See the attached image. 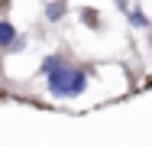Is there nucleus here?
<instances>
[{
  "label": "nucleus",
  "instance_id": "20e7f679",
  "mask_svg": "<svg viewBox=\"0 0 152 146\" xmlns=\"http://www.w3.org/2000/svg\"><path fill=\"white\" fill-rule=\"evenodd\" d=\"M0 13H3V7H0Z\"/></svg>",
  "mask_w": 152,
  "mask_h": 146
},
{
  "label": "nucleus",
  "instance_id": "7ed1b4c3",
  "mask_svg": "<svg viewBox=\"0 0 152 146\" xmlns=\"http://www.w3.org/2000/svg\"><path fill=\"white\" fill-rule=\"evenodd\" d=\"M65 13H68L65 3H49V7H45V16H49V20H61Z\"/></svg>",
  "mask_w": 152,
  "mask_h": 146
},
{
  "label": "nucleus",
  "instance_id": "f03ea898",
  "mask_svg": "<svg viewBox=\"0 0 152 146\" xmlns=\"http://www.w3.org/2000/svg\"><path fill=\"white\" fill-rule=\"evenodd\" d=\"M23 42H26V39L16 32V26H13L7 16H0V52H20Z\"/></svg>",
  "mask_w": 152,
  "mask_h": 146
},
{
  "label": "nucleus",
  "instance_id": "f257e3e1",
  "mask_svg": "<svg viewBox=\"0 0 152 146\" xmlns=\"http://www.w3.org/2000/svg\"><path fill=\"white\" fill-rule=\"evenodd\" d=\"M39 75L45 78V88L52 97L58 101H75L88 91V81H91V65L78 62L68 52H52V55L42 58V68Z\"/></svg>",
  "mask_w": 152,
  "mask_h": 146
}]
</instances>
